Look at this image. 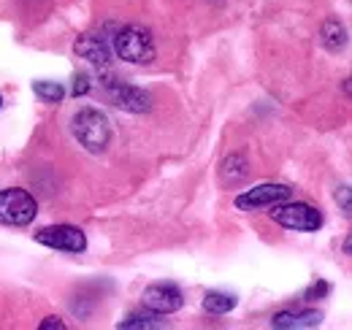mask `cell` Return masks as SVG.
Segmentation results:
<instances>
[{
  "label": "cell",
  "instance_id": "ffe728a7",
  "mask_svg": "<svg viewBox=\"0 0 352 330\" xmlns=\"http://www.w3.org/2000/svg\"><path fill=\"white\" fill-rule=\"evenodd\" d=\"M0 109H3V95H0Z\"/></svg>",
  "mask_w": 352,
  "mask_h": 330
},
{
  "label": "cell",
  "instance_id": "e0dca14e",
  "mask_svg": "<svg viewBox=\"0 0 352 330\" xmlns=\"http://www.w3.org/2000/svg\"><path fill=\"white\" fill-rule=\"evenodd\" d=\"M328 292H331V285H328V282H314V285L304 292V300H320V298H325Z\"/></svg>",
  "mask_w": 352,
  "mask_h": 330
},
{
  "label": "cell",
  "instance_id": "4fadbf2b",
  "mask_svg": "<svg viewBox=\"0 0 352 330\" xmlns=\"http://www.w3.org/2000/svg\"><path fill=\"white\" fill-rule=\"evenodd\" d=\"M117 328L122 330H155V328H166V320L163 314H155V311H135L128 320H122Z\"/></svg>",
  "mask_w": 352,
  "mask_h": 330
},
{
  "label": "cell",
  "instance_id": "2e32d148",
  "mask_svg": "<svg viewBox=\"0 0 352 330\" xmlns=\"http://www.w3.org/2000/svg\"><path fill=\"white\" fill-rule=\"evenodd\" d=\"M89 89H92V82H89L87 74H76V76H74V89H71V95H74V98H85Z\"/></svg>",
  "mask_w": 352,
  "mask_h": 330
},
{
  "label": "cell",
  "instance_id": "ac0fdd59",
  "mask_svg": "<svg viewBox=\"0 0 352 330\" xmlns=\"http://www.w3.org/2000/svg\"><path fill=\"white\" fill-rule=\"evenodd\" d=\"M336 204L342 206V214H344V217H350V211H352V190L350 187H339V192H336Z\"/></svg>",
  "mask_w": 352,
  "mask_h": 330
},
{
  "label": "cell",
  "instance_id": "7a4b0ae2",
  "mask_svg": "<svg viewBox=\"0 0 352 330\" xmlns=\"http://www.w3.org/2000/svg\"><path fill=\"white\" fill-rule=\"evenodd\" d=\"M111 49L120 60L131 63V65H149L157 54L155 41H152V33L138 28V25H125L114 33L111 38Z\"/></svg>",
  "mask_w": 352,
  "mask_h": 330
},
{
  "label": "cell",
  "instance_id": "d6986e66",
  "mask_svg": "<svg viewBox=\"0 0 352 330\" xmlns=\"http://www.w3.org/2000/svg\"><path fill=\"white\" fill-rule=\"evenodd\" d=\"M38 328L41 330H65V322H63L60 317H46Z\"/></svg>",
  "mask_w": 352,
  "mask_h": 330
},
{
  "label": "cell",
  "instance_id": "9a60e30c",
  "mask_svg": "<svg viewBox=\"0 0 352 330\" xmlns=\"http://www.w3.org/2000/svg\"><path fill=\"white\" fill-rule=\"evenodd\" d=\"M33 92H36L44 103H60V100L65 98L63 84H57V82H33Z\"/></svg>",
  "mask_w": 352,
  "mask_h": 330
},
{
  "label": "cell",
  "instance_id": "ba28073f",
  "mask_svg": "<svg viewBox=\"0 0 352 330\" xmlns=\"http://www.w3.org/2000/svg\"><path fill=\"white\" fill-rule=\"evenodd\" d=\"M141 303H144V309L168 317V314H174L184 306V295L171 282H155L141 292Z\"/></svg>",
  "mask_w": 352,
  "mask_h": 330
},
{
  "label": "cell",
  "instance_id": "3957f363",
  "mask_svg": "<svg viewBox=\"0 0 352 330\" xmlns=\"http://www.w3.org/2000/svg\"><path fill=\"white\" fill-rule=\"evenodd\" d=\"M38 214V204L28 190L11 187L0 190V225L8 228H28Z\"/></svg>",
  "mask_w": 352,
  "mask_h": 330
},
{
  "label": "cell",
  "instance_id": "9c48e42d",
  "mask_svg": "<svg viewBox=\"0 0 352 330\" xmlns=\"http://www.w3.org/2000/svg\"><path fill=\"white\" fill-rule=\"evenodd\" d=\"M74 52L82 60H87L89 65H95V68H109V63H111V46L106 43L103 36H98V33L82 36L79 41L74 43Z\"/></svg>",
  "mask_w": 352,
  "mask_h": 330
},
{
  "label": "cell",
  "instance_id": "30bf717a",
  "mask_svg": "<svg viewBox=\"0 0 352 330\" xmlns=\"http://www.w3.org/2000/svg\"><path fill=\"white\" fill-rule=\"evenodd\" d=\"M322 322V314L320 311H279L271 317V328L279 330H301V328H317Z\"/></svg>",
  "mask_w": 352,
  "mask_h": 330
},
{
  "label": "cell",
  "instance_id": "6da1fadb",
  "mask_svg": "<svg viewBox=\"0 0 352 330\" xmlns=\"http://www.w3.org/2000/svg\"><path fill=\"white\" fill-rule=\"evenodd\" d=\"M71 130H74L76 141L92 155L106 152L111 144V122L98 109H79L71 120Z\"/></svg>",
  "mask_w": 352,
  "mask_h": 330
},
{
  "label": "cell",
  "instance_id": "5bb4252c",
  "mask_svg": "<svg viewBox=\"0 0 352 330\" xmlns=\"http://www.w3.org/2000/svg\"><path fill=\"white\" fill-rule=\"evenodd\" d=\"M236 303H239V298L230 295V292H217V289H212V292L204 295V311L217 314V317H220V314H228V311H233Z\"/></svg>",
  "mask_w": 352,
  "mask_h": 330
},
{
  "label": "cell",
  "instance_id": "5b68a950",
  "mask_svg": "<svg viewBox=\"0 0 352 330\" xmlns=\"http://www.w3.org/2000/svg\"><path fill=\"white\" fill-rule=\"evenodd\" d=\"M36 241L57 252H68V254H82L87 249V236L82 228L74 225H49L36 233Z\"/></svg>",
  "mask_w": 352,
  "mask_h": 330
},
{
  "label": "cell",
  "instance_id": "8992f818",
  "mask_svg": "<svg viewBox=\"0 0 352 330\" xmlns=\"http://www.w3.org/2000/svg\"><path fill=\"white\" fill-rule=\"evenodd\" d=\"M106 95H109V103L122 109V111H131V114H146L152 109V98L146 89L135 87V84L117 82V79H106Z\"/></svg>",
  "mask_w": 352,
  "mask_h": 330
},
{
  "label": "cell",
  "instance_id": "277c9868",
  "mask_svg": "<svg viewBox=\"0 0 352 330\" xmlns=\"http://www.w3.org/2000/svg\"><path fill=\"white\" fill-rule=\"evenodd\" d=\"M271 219L296 233H317L325 222L320 208L309 206V204H290V201L271 206Z\"/></svg>",
  "mask_w": 352,
  "mask_h": 330
},
{
  "label": "cell",
  "instance_id": "7c38bea8",
  "mask_svg": "<svg viewBox=\"0 0 352 330\" xmlns=\"http://www.w3.org/2000/svg\"><path fill=\"white\" fill-rule=\"evenodd\" d=\"M247 173H250V168H247L244 155H230V157H225V163L220 165L222 184H230V187L239 184V182H244Z\"/></svg>",
  "mask_w": 352,
  "mask_h": 330
},
{
  "label": "cell",
  "instance_id": "8fae6325",
  "mask_svg": "<svg viewBox=\"0 0 352 330\" xmlns=\"http://www.w3.org/2000/svg\"><path fill=\"white\" fill-rule=\"evenodd\" d=\"M320 41H322V46L328 52H333V54L342 52L347 46V30H344V25L339 19H325L322 28H320Z\"/></svg>",
  "mask_w": 352,
  "mask_h": 330
},
{
  "label": "cell",
  "instance_id": "52a82bcc",
  "mask_svg": "<svg viewBox=\"0 0 352 330\" xmlns=\"http://www.w3.org/2000/svg\"><path fill=\"white\" fill-rule=\"evenodd\" d=\"M293 198V190L287 184H258L241 195H236V208L241 211H261V208H271L282 201H290Z\"/></svg>",
  "mask_w": 352,
  "mask_h": 330
}]
</instances>
